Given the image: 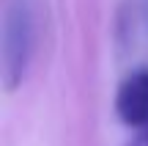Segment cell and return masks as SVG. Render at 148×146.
<instances>
[{
  "mask_svg": "<svg viewBox=\"0 0 148 146\" xmlns=\"http://www.w3.org/2000/svg\"><path fill=\"white\" fill-rule=\"evenodd\" d=\"M38 36V17L33 0H8L3 17V86L5 91H16L27 75V66L36 53Z\"/></svg>",
  "mask_w": 148,
  "mask_h": 146,
  "instance_id": "1",
  "label": "cell"
},
{
  "mask_svg": "<svg viewBox=\"0 0 148 146\" xmlns=\"http://www.w3.org/2000/svg\"><path fill=\"white\" fill-rule=\"evenodd\" d=\"M115 113L129 130H148V69L129 75L118 86L115 94Z\"/></svg>",
  "mask_w": 148,
  "mask_h": 146,
  "instance_id": "2",
  "label": "cell"
},
{
  "mask_svg": "<svg viewBox=\"0 0 148 146\" xmlns=\"http://www.w3.org/2000/svg\"><path fill=\"white\" fill-rule=\"evenodd\" d=\"M129 146H148V130H140L137 135H134V141Z\"/></svg>",
  "mask_w": 148,
  "mask_h": 146,
  "instance_id": "3",
  "label": "cell"
}]
</instances>
